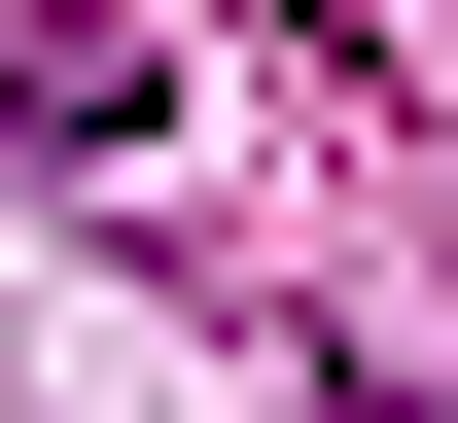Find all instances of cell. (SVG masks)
<instances>
[{
	"instance_id": "obj_1",
	"label": "cell",
	"mask_w": 458,
	"mask_h": 423,
	"mask_svg": "<svg viewBox=\"0 0 458 423\" xmlns=\"http://www.w3.org/2000/svg\"><path fill=\"white\" fill-rule=\"evenodd\" d=\"M0 106H36V177H141L176 71H141V0H0Z\"/></svg>"
}]
</instances>
